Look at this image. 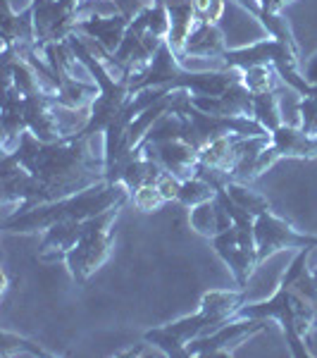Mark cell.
Returning a JSON list of instances; mask_svg holds the SVG:
<instances>
[{
	"mask_svg": "<svg viewBox=\"0 0 317 358\" xmlns=\"http://www.w3.org/2000/svg\"><path fill=\"white\" fill-rule=\"evenodd\" d=\"M305 82H308L310 86H317V53L310 57L308 62H305V72H303Z\"/></svg>",
	"mask_w": 317,
	"mask_h": 358,
	"instance_id": "4dcf8cb0",
	"label": "cell"
},
{
	"mask_svg": "<svg viewBox=\"0 0 317 358\" xmlns=\"http://www.w3.org/2000/svg\"><path fill=\"white\" fill-rule=\"evenodd\" d=\"M131 201H134V206L138 208L141 213H155L160 206H165V196L160 194V189L155 187V184H148V187H141L136 189L134 194H131Z\"/></svg>",
	"mask_w": 317,
	"mask_h": 358,
	"instance_id": "4316f807",
	"label": "cell"
},
{
	"mask_svg": "<svg viewBox=\"0 0 317 358\" xmlns=\"http://www.w3.org/2000/svg\"><path fill=\"white\" fill-rule=\"evenodd\" d=\"M267 330V320H258V317H236L229 320L227 325L217 327L215 332L203 334V337L193 339L186 346V358H224L232 356L244 342H249L256 334Z\"/></svg>",
	"mask_w": 317,
	"mask_h": 358,
	"instance_id": "ba28073f",
	"label": "cell"
},
{
	"mask_svg": "<svg viewBox=\"0 0 317 358\" xmlns=\"http://www.w3.org/2000/svg\"><path fill=\"white\" fill-rule=\"evenodd\" d=\"M122 208L124 203L115 206L110 210L101 213L96 217H89L84 222L82 239L74 244V248L62 261L77 285H86L91 280V275H96L108 263V258L112 253V227L117 222Z\"/></svg>",
	"mask_w": 317,
	"mask_h": 358,
	"instance_id": "5b68a950",
	"label": "cell"
},
{
	"mask_svg": "<svg viewBox=\"0 0 317 358\" xmlns=\"http://www.w3.org/2000/svg\"><path fill=\"white\" fill-rule=\"evenodd\" d=\"M196 22L200 24H220L224 15V0H193Z\"/></svg>",
	"mask_w": 317,
	"mask_h": 358,
	"instance_id": "83f0119b",
	"label": "cell"
},
{
	"mask_svg": "<svg viewBox=\"0 0 317 358\" xmlns=\"http://www.w3.org/2000/svg\"><path fill=\"white\" fill-rule=\"evenodd\" d=\"M138 146L143 148V153L148 158L158 160L167 172H172L175 177H179L182 182L196 175L198 167L200 151L193 148L184 138H165V141H141Z\"/></svg>",
	"mask_w": 317,
	"mask_h": 358,
	"instance_id": "8fae6325",
	"label": "cell"
},
{
	"mask_svg": "<svg viewBox=\"0 0 317 358\" xmlns=\"http://www.w3.org/2000/svg\"><path fill=\"white\" fill-rule=\"evenodd\" d=\"M191 103L203 113L220 115V117H253V94L244 86V79L227 89L222 96H196Z\"/></svg>",
	"mask_w": 317,
	"mask_h": 358,
	"instance_id": "5bb4252c",
	"label": "cell"
},
{
	"mask_svg": "<svg viewBox=\"0 0 317 358\" xmlns=\"http://www.w3.org/2000/svg\"><path fill=\"white\" fill-rule=\"evenodd\" d=\"M265 158L270 165L279 163V160H313L317 158V136L305 134L301 127L281 124L270 134Z\"/></svg>",
	"mask_w": 317,
	"mask_h": 358,
	"instance_id": "7c38bea8",
	"label": "cell"
},
{
	"mask_svg": "<svg viewBox=\"0 0 317 358\" xmlns=\"http://www.w3.org/2000/svg\"><path fill=\"white\" fill-rule=\"evenodd\" d=\"M215 196H217V189L212 187L207 179L193 175V177H189V179H184V182H182L179 196H177V203L191 210V208L205 203V201L215 199Z\"/></svg>",
	"mask_w": 317,
	"mask_h": 358,
	"instance_id": "d4e9b609",
	"label": "cell"
},
{
	"mask_svg": "<svg viewBox=\"0 0 317 358\" xmlns=\"http://www.w3.org/2000/svg\"><path fill=\"white\" fill-rule=\"evenodd\" d=\"M189 222H191L193 232H198L200 236H207V239L227 232V229L234 224L220 196H215V199L191 208V213H189Z\"/></svg>",
	"mask_w": 317,
	"mask_h": 358,
	"instance_id": "44dd1931",
	"label": "cell"
},
{
	"mask_svg": "<svg viewBox=\"0 0 317 358\" xmlns=\"http://www.w3.org/2000/svg\"><path fill=\"white\" fill-rule=\"evenodd\" d=\"M234 3L239 5V8H244L246 13H249L253 20H256L258 24L267 31V36H272L284 45H289L291 50L301 53L298 41H296V34H293V29H291V22L286 20L284 15L274 13V10H265L260 5V0H234Z\"/></svg>",
	"mask_w": 317,
	"mask_h": 358,
	"instance_id": "d6986e66",
	"label": "cell"
},
{
	"mask_svg": "<svg viewBox=\"0 0 317 358\" xmlns=\"http://www.w3.org/2000/svg\"><path fill=\"white\" fill-rule=\"evenodd\" d=\"M253 234H256L258 261H260V265L281 251H291V248H296V251H301V248H317L315 234H305L301 229H296L286 217L277 215L272 208L256 217Z\"/></svg>",
	"mask_w": 317,
	"mask_h": 358,
	"instance_id": "52a82bcc",
	"label": "cell"
},
{
	"mask_svg": "<svg viewBox=\"0 0 317 358\" xmlns=\"http://www.w3.org/2000/svg\"><path fill=\"white\" fill-rule=\"evenodd\" d=\"M129 24H131V20L122 13L91 15V17H84V20L77 22L74 34H82L84 38H89V41H94L96 45H101L108 55H115L124 41Z\"/></svg>",
	"mask_w": 317,
	"mask_h": 358,
	"instance_id": "4fadbf2b",
	"label": "cell"
},
{
	"mask_svg": "<svg viewBox=\"0 0 317 358\" xmlns=\"http://www.w3.org/2000/svg\"><path fill=\"white\" fill-rule=\"evenodd\" d=\"M0 127H3V153H13L20 143L22 134L27 131L24 120V96L15 89L10 79H3V115H0Z\"/></svg>",
	"mask_w": 317,
	"mask_h": 358,
	"instance_id": "9a60e30c",
	"label": "cell"
},
{
	"mask_svg": "<svg viewBox=\"0 0 317 358\" xmlns=\"http://www.w3.org/2000/svg\"><path fill=\"white\" fill-rule=\"evenodd\" d=\"M244 303H246V289H239V287H236V289L205 292L203 299H200V310L207 315V322H210L207 334L215 332L217 327L227 325Z\"/></svg>",
	"mask_w": 317,
	"mask_h": 358,
	"instance_id": "e0dca14e",
	"label": "cell"
},
{
	"mask_svg": "<svg viewBox=\"0 0 317 358\" xmlns=\"http://www.w3.org/2000/svg\"><path fill=\"white\" fill-rule=\"evenodd\" d=\"M289 3H293V0H274V13H281V8Z\"/></svg>",
	"mask_w": 317,
	"mask_h": 358,
	"instance_id": "1f68e13d",
	"label": "cell"
},
{
	"mask_svg": "<svg viewBox=\"0 0 317 358\" xmlns=\"http://www.w3.org/2000/svg\"><path fill=\"white\" fill-rule=\"evenodd\" d=\"M298 62H301V53L291 50L289 45H284L272 36L260 38V41L249 45H239V48H227V53L222 55L224 67H234L241 69V72L256 65H272L277 74H279V79L289 89L301 96H310L313 86L305 82L303 72L298 69Z\"/></svg>",
	"mask_w": 317,
	"mask_h": 358,
	"instance_id": "277c9868",
	"label": "cell"
},
{
	"mask_svg": "<svg viewBox=\"0 0 317 358\" xmlns=\"http://www.w3.org/2000/svg\"><path fill=\"white\" fill-rule=\"evenodd\" d=\"M84 222L86 220H65L57 222L50 229L43 232L41 246H38V261L43 263H60L65 261V256L74 248L84 234Z\"/></svg>",
	"mask_w": 317,
	"mask_h": 358,
	"instance_id": "2e32d148",
	"label": "cell"
},
{
	"mask_svg": "<svg viewBox=\"0 0 317 358\" xmlns=\"http://www.w3.org/2000/svg\"><path fill=\"white\" fill-rule=\"evenodd\" d=\"M15 45H36L34 8L15 10L8 0H3V48Z\"/></svg>",
	"mask_w": 317,
	"mask_h": 358,
	"instance_id": "ffe728a7",
	"label": "cell"
},
{
	"mask_svg": "<svg viewBox=\"0 0 317 358\" xmlns=\"http://www.w3.org/2000/svg\"><path fill=\"white\" fill-rule=\"evenodd\" d=\"M74 3H82V0H74Z\"/></svg>",
	"mask_w": 317,
	"mask_h": 358,
	"instance_id": "836d02e7",
	"label": "cell"
},
{
	"mask_svg": "<svg viewBox=\"0 0 317 358\" xmlns=\"http://www.w3.org/2000/svg\"><path fill=\"white\" fill-rule=\"evenodd\" d=\"M227 38L220 24H200L196 22L193 31L189 34L186 45H184L179 57H198V60H222V55L227 53Z\"/></svg>",
	"mask_w": 317,
	"mask_h": 358,
	"instance_id": "ac0fdd59",
	"label": "cell"
},
{
	"mask_svg": "<svg viewBox=\"0 0 317 358\" xmlns=\"http://www.w3.org/2000/svg\"><path fill=\"white\" fill-rule=\"evenodd\" d=\"M210 330V322L203 310H196L193 315H184L175 322H167V325L153 327L143 334V342H148V346L158 349L163 356L170 358H186V346L193 339L203 337Z\"/></svg>",
	"mask_w": 317,
	"mask_h": 358,
	"instance_id": "30bf717a",
	"label": "cell"
},
{
	"mask_svg": "<svg viewBox=\"0 0 317 358\" xmlns=\"http://www.w3.org/2000/svg\"><path fill=\"white\" fill-rule=\"evenodd\" d=\"M126 201H131V192L124 187L122 182H103L94 184V187L77 192L65 199L48 201V203L34 206L24 213H13L5 215L3 229L10 234H38L50 229L57 222L65 220H89L101 213L110 210L115 206H126Z\"/></svg>",
	"mask_w": 317,
	"mask_h": 358,
	"instance_id": "7a4b0ae2",
	"label": "cell"
},
{
	"mask_svg": "<svg viewBox=\"0 0 317 358\" xmlns=\"http://www.w3.org/2000/svg\"><path fill=\"white\" fill-rule=\"evenodd\" d=\"M253 229L256 227L232 224L227 232L212 236V248L220 256V261L229 268V273H232L239 289H249L253 273H256V268H260Z\"/></svg>",
	"mask_w": 317,
	"mask_h": 358,
	"instance_id": "8992f818",
	"label": "cell"
},
{
	"mask_svg": "<svg viewBox=\"0 0 317 358\" xmlns=\"http://www.w3.org/2000/svg\"><path fill=\"white\" fill-rule=\"evenodd\" d=\"M0 356H34V358H50L57 356L55 351L43 349V344L34 342V339H27L22 334H15L10 330H3L0 334Z\"/></svg>",
	"mask_w": 317,
	"mask_h": 358,
	"instance_id": "cb8c5ba5",
	"label": "cell"
},
{
	"mask_svg": "<svg viewBox=\"0 0 317 358\" xmlns=\"http://www.w3.org/2000/svg\"><path fill=\"white\" fill-rule=\"evenodd\" d=\"M236 317H258V320H277L284 332L291 356L308 358V337L317 330V308L298 294L293 287L279 285L277 292L265 301L244 303L234 313Z\"/></svg>",
	"mask_w": 317,
	"mask_h": 358,
	"instance_id": "3957f363",
	"label": "cell"
},
{
	"mask_svg": "<svg viewBox=\"0 0 317 358\" xmlns=\"http://www.w3.org/2000/svg\"><path fill=\"white\" fill-rule=\"evenodd\" d=\"M298 127L310 136H317V98L303 96L298 103Z\"/></svg>",
	"mask_w": 317,
	"mask_h": 358,
	"instance_id": "f1b7e54d",
	"label": "cell"
},
{
	"mask_svg": "<svg viewBox=\"0 0 317 358\" xmlns=\"http://www.w3.org/2000/svg\"><path fill=\"white\" fill-rule=\"evenodd\" d=\"M91 138L94 136H72L48 143L24 131L10 155L48 189L50 199L57 201L105 179V155L94 153Z\"/></svg>",
	"mask_w": 317,
	"mask_h": 358,
	"instance_id": "6da1fadb",
	"label": "cell"
},
{
	"mask_svg": "<svg viewBox=\"0 0 317 358\" xmlns=\"http://www.w3.org/2000/svg\"><path fill=\"white\" fill-rule=\"evenodd\" d=\"M260 5L265 10H274V0H260Z\"/></svg>",
	"mask_w": 317,
	"mask_h": 358,
	"instance_id": "d6a6232c",
	"label": "cell"
},
{
	"mask_svg": "<svg viewBox=\"0 0 317 358\" xmlns=\"http://www.w3.org/2000/svg\"><path fill=\"white\" fill-rule=\"evenodd\" d=\"M277 77L279 74L272 65H256L244 69V86L251 94H267V91H274Z\"/></svg>",
	"mask_w": 317,
	"mask_h": 358,
	"instance_id": "484cf974",
	"label": "cell"
},
{
	"mask_svg": "<svg viewBox=\"0 0 317 358\" xmlns=\"http://www.w3.org/2000/svg\"><path fill=\"white\" fill-rule=\"evenodd\" d=\"M224 192H227L229 199L234 201L239 208H244L246 213H251V215H263L265 210H270V201H267V196H263V194H258V192H253L251 189V184H244V182H234V179H229L227 184H224Z\"/></svg>",
	"mask_w": 317,
	"mask_h": 358,
	"instance_id": "603a6c76",
	"label": "cell"
},
{
	"mask_svg": "<svg viewBox=\"0 0 317 358\" xmlns=\"http://www.w3.org/2000/svg\"><path fill=\"white\" fill-rule=\"evenodd\" d=\"M155 187L160 189V194L165 196V201L170 203V201H177V196H179V189H182V179L175 177L172 172H163L160 175V179L155 182Z\"/></svg>",
	"mask_w": 317,
	"mask_h": 358,
	"instance_id": "f546056e",
	"label": "cell"
},
{
	"mask_svg": "<svg viewBox=\"0 0 317 358\" xmlns=\"http://www.w3.org/2000/svg\"><path fill=\"white\" fill-rule=\"evenodd\" d=\"M279 91H267V94H253V120L258 124H263L265 131L272 134L274 129H279L284 124L279 110Z\"/></svg>",
	"mask_w": 317,
	"mask_h": 358,
	"instance_id": "7402d4cb",
	"label": "cell"
},
{
	"mask_svg": "<svg viewBox=\"0 0 317 358\" xmlns=\"http://www.w3.org/2000/svg\"><path fill=\"white\" fill-rule=\"evenodd\" d=\"M79 5L74 0H34V27H36V45L67 41L82 20Z\"/></svg>",
	"mask_w": 317,
	"mask_h": 358,
	"instance_id": "9c48e42d",
	"label": "cell"
}]
</instances>
